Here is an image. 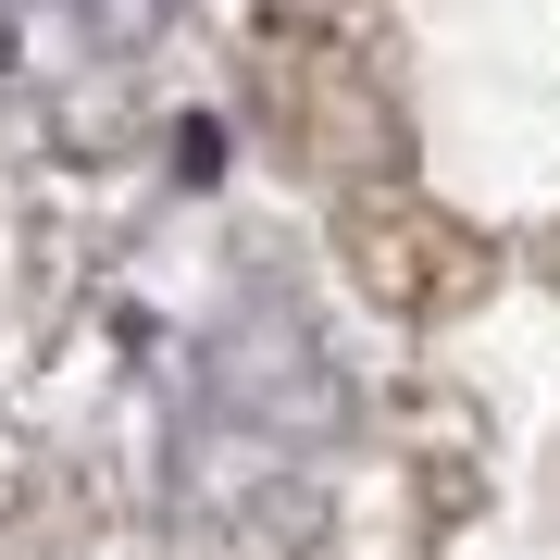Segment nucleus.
I'll use <instances>...</instances> for the list:
<instances>
[{"mask_svg": "<svg viewBox=\"0 0 560 560\" xmlns=\"http://www.w3.org/2000/svg\"><path fill=\"white\" fill-rule=\"evenodd\" d=\"M162 25V0H0V62H113Z\"/></svg>", "mask_w": 560, "mask_h": 560, "instance_id": "f257e3e1", "label": "nucleus"}]
</instances>
